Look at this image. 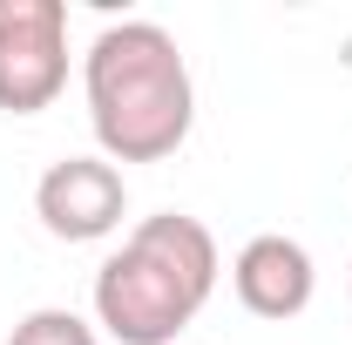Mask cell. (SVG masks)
I'll use <instances>...</instances> for the list:
<instances>
[{"mask_svg":"<svg viewBox=\"0 0 352 345\" xmlns=\"http://www.w3.org/2000/svg\"><path fill=\"white\" fill-rule=\"evenodd\" d=\"M61 88H68V7L0 0V109L41 115Z\"/></svg>","mask_w":352,"mask_h":345,"instance_id":"obj_3","label":"cell"},{"mask_svg":"<svg viewBox=\"0 0 352 345\" xmlns=\"http://www.w3.org/2000/svg\"><path fill=\"white\" fill-rule=\"evenodd\" d=\"M88 88V122L109 163H163L183 149L197 122V88L190 61L170 27L156 21H116L102 27L82 61Z\"/></svg>","mask_w":352,"mask_h":345,"instance_id":"obj_1","label":"cell"},{"mask_svg":"<svg viewBox=\"0 0 352 345\" xmlns=\"http://www.w3.org/2000/svg\"><path fill=\"white\" fill-rule=\"evenodd\" d=\"M217 237L183 210L142 216L95 271V325L116 345H176L217 291Z\"/></svg>","mask_w":352,"mask_h":345,"instance_id":"obj_2","label":"cell"},{"mask_svg":"<svg viewBox=\"0 0 352 345\" xmlns=\"http://www.w3.org/2000/svg\"><path fill=\"white\" fill-rule=\"evenodd\" d=\"M230 291L251 318H298L318 291V271H311V251L285 230H264L251 237L237 264H230Z\"/></svg>","mask_w":352,"mask_h":345,"instance_id":"obj_5","label":"cell"},{"mask_svg":"<svg viewBox=\"0 0 352 345\" xmlns=\"http://www.w3.org/2000/svg\"><path fill=\"white\" fill-rule=\"evenodd\" d=\"M7 345H102V339H95L88 318L61 311V304H41V311H28V318L7 332Z\"/></svg>","mask_w":352,"mask_h":345,"instance_id":"obj_6","label":"cell"},{"mask_svg":"<svg viewBox=\"0 0 352 345\" xmlns=\"http://www.w3.org/2000/svg\"><path fill=\"white\" fill-rule=\"evenodd\" d=\"M122 210H129V190L109 156L47 163V176L34 183V216L61 244H102L109 230H122Z\"/></svg>","mask_w":352,"mask_h":345,"instance_id":"obj_4","label":"cell"}]
</instances>
